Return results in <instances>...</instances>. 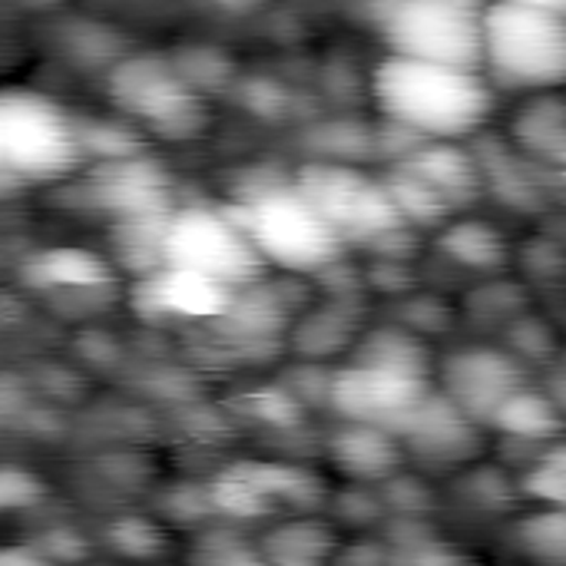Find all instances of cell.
<instances>
[{
	"mask_svg": "<svg viewBox=\"0 0 566 566\" xmlns=\"http://www.w3.org/2000/svg\"><path fill=\"white\" fill-rule=\"evenodd\" d=\"M497 86L481 66H454L385 53L371 73V99L385 119L428 139H471L494 113Z\"/></svg>",
	"mask_w": 566,
	"mask_h": 566,
	"instance_id": "6da1fadb",
	"label": "cell"
},
{
	"mask_svg": "<svg viewBox=\"0 0 566 566\" xmlns=\"http://www.w3.org/2000/svg\"><path fill=\"white\" fill-rule=\"evenodd\" d=\"M262 252L265 265L285 275H318L342 259V235L298 189V182H265L229 206Z\"/></svg>",
	"mask_w": 566,
	"mask_h": 566,
	"instance_id": "7a4b0ae2",
	"label": "cell"
},
{
	"mask_svg": "<svg viewBox=\"0 0 566 566\" xmlns=\"http://www.w3.org/2000/svg\"><path fill=\"white\" fill-rule=\"evenodd\" d=\"M86 163L76 116L30 86H7L0 96V169L7 189L60 182Z\"/></svg>",
	"mask_w": 566,
	"mask_h": 566,
	"instance_id": "3957f363",
	"label": "cell"
},
{
	"mask_svg": "<svg viewBox=\"0 0 566 566\" xmlns=\"http://www.w3.org/2000/svg\"><path fill=\"white\" fill-rule=\"evenodd\" d=\"M484 73L497 90L557 93L566 86V17L491 0L484 17Z\"/></svg>",
	"mask_w": 566,
	"mask_h": 566,
	"instance_id": "277c9868",
	"label": "cell"
},
{
	"mask_svg": "<svg viewBox=\"0 0 566 566\" xmlns=\"http://www.w3.org/2000/svg\"><path fill=\"white\" fill-rule=\"evenodd\" d=\"M388 53L484 70L491 0H365Z\"/></svg>",
	"mask_w": 566,
	"mask_h": 566,
	"instance_id": "5b68a950",
	"label": "cell"
},
{
	"mask_svg": "<svg viewBox=\"0 0 566 566\" xmlns=\"http://www.w3.org/2000/svg\"><path fill=\"white\" fill-rule=\"evenodd\" d=\"M106 93L116 113L133 119L143 133L186 143L206 129V96L186 83L172 56L126 53L106 70Z\"/></svg>",
	"mask_w": 566,
	"mask_h": 566,
	"instance_id": "8992f818",
	"label": "cell"
},
{
	"mask_svg": "<svg viewBox=\"0 0 566 566\" xmlns=\"http://www.w3.org/2000/svg\"><path fill=\"white\" fill-rule=\"evenodd\" d=\"M166 269H186L229 289H245L262 282L269 265L232 209L186 206L172 209L166 226Z\"/></svg>",
	"mask_w": 566,
	"mask_h": 566,
	"instance_id": "52a82bcc",
	"label": "cell"
},
{
	"mask_svg": "<svg viewBox=\"0 0 566 566\" xmlns=\"http://www.w3.org/2000/svg\"><path fill=\"white\" fill-rule=\"evenodd\" d=\"M298 189L318 206V212L332 222L342 242H375L378 235L411 226L381 176L361 172L355 163L318 159L295 176Z\"/></svg>",
	"mask_w": 566,
	"mask_h": 566,
	"instance_id": "ba28073f",
	"label": "cell"
},
{
	"mask_svg": "<svg viewBox=\"0 0 566 566\" xmlns=\"http://www.w3.org/2000/svg\"><path fill=\"white\" fill-rule=\"evenodd\" d=\"M431 371L355 361L332 375L328 405L345 421H365L398 431V424L431 395Z\"/></svg>",
	"mask_w": 566,
	"mask_h": 566,
	"instance_id": "9c48e42d",
	"label": "cell"
},
{
	"mask_svg": "<svg viewBox=\"0 0 566 566\" xmlns=\"http://www.w3.org/2000/svg\"><path fill=\"white\" fill-rule=\"evenodd\" d=\"M524 385L527 378L517 355L491 345L458 348L441 365V391L481 428H491L497 408Z\"/></svg>",
	"mask_w": 566,
	"mask_h": 566,
	"instance_id": "30bf717a",
	"label": "cell"
},
{
	"mask_svg": "<svg viewBox=\"0 0 566 566\" xmlns=\"http://www.w3.org/2000/svg\"><path fill=\"white\" fill-rule=\"evenodd\" d=\"M408 454L451 468L474 461L481 451V424L464 415L444 391H431L395 431Z\"/></svg>",
	"mask_w": 566,
	"mask_h": 566,
	"instance_id": "8fae6325",
	"label": "cell"
},
{
	"mask_svg": "<svg viewBox=\"0 0 566 566\" xmlns=\"http://www.w3.org/2000/svg\"><path fill=\"white\" fill-rule=\"evenodd\" d=\"M86 196L93 206L109 212L113 222L172 209L169 206V176L146 153L96 163L86 179Z\"/></svg>",
	"mask_w": 566,
	"mask_h": 566,
	"instance_id": "7c38bea8",
	"label": "cell"
},
{
	"mask_svg": "<svg viewBox=\"0 0 566 566\" xmlns=\"http://www.w3.org/2000/svg\"><path fill=\"white\" fill-rule=\"evenodd\" d=\"M239 289L212 282L186 269H163L149 279H136V308L149 322H216Z\"/></svg>",
	"mask_w": 566,
	"mask_h": 566,
	"instance_id": "4fadbf2b",
	"label": "cell"
},
{
	"mask_svg": "<svg viewBox=\"0 0 566 566\" xmlns=\"http://www.w3.org/2000/svg\"><path fill=\"white\" fill-rule=\"evenodd\" d=\"M20 282L43 295H103L116 285V265L106 262L96 252L60 245V249H40L23 259Z\"/></svg>",
	"mask_w": 566,
	"mask_h": 566,
	"instance_id": "5bb4252c",
	"label": "cell"
},
{
	"mask_svg": "<svg viewBox=\"0 0 566 566\" xmlns=\"http://www.w3.org/2000/svg\"><path fill=\"white\" fill-rule=\"evenodd\" d=\"M405 444L391 428L365 424V421H345L328 438V458L332 464L355 484H385L398 474L405 461Z\"/></svg>",
	"mask_w": 566,
	"mask_h": 566,
	"instance_id": "9a60e30c",
	"label": "cell"
},
{
	"mask_svg": "<svg viewBox=\"0 0 566 566\" xmlns=\"http://www.w3.org/2000/svg\"><path fill=\"white\" fill-rule=\"evenodd\" d=\"M405 163H411L454 209L474 202L484 186V166L478 153L461 146V139H431Z\"/></svg>",
	"mask_w": 566,
	"mask_h": 566,
	"instance_id": "2e32d148",
	"label": "cell"
},
{
	"mask_svg": "<svg viewBox=\"0 0 566 566\" xmlns=\"http://www.w3.org/2000/svg\"><path fill=\"white\" fill-rule=\"evenodd\" d=\"M172 209L153 216L116 219L109 226L113 265L129 272L133 279H149L166 269V226Z\"/></svg>",
	"mask_w": 566,
	"mask_h": 566,
	"instance_id": "e0dca14e",
	"label": "cell"
},
{
	"mask_svg": "<svg viewBox=\"0 0 566 566\" xmlns=\"http://www.w3.org/2000/svg\"><path fill=\"white\" fill-rule=\"evenodd\" d=\"M232 474H239L242 481H249L252 488H259L275 507H292V511H315L325 497V484L298 468V464H279V461H242L229 468Z\"/></svg>",
	"mask_w": 566,
	"mask_h": 566,
	"instance_id": "ac0fdd59",
	"label": "cell"
},
{
	"mask_svg": "<svg viewBox=\"0 0 566 566\" xmlns=\"http://www.w3.org/2000/svg\"><path fill=\"white\" fill-rule=\"evenodd\" d=\"M491 428L507 438H517V441H554L566 428L564 408L557 398L524 385L497 408Z\"/></svg>",
	"mask_w": 566,
	"mask_h": 566,
	"instance_id": "d6986e66",
	"label": "cell"
},
{
	"mask_svg": "<svg viewBox=\"0 0 566 566\" xmlns=\"http://www.w3.org/2000/svg\"><path fill=\"white\" fill-rule=\"evenodd\" d=\"M438 249L444 259L458 262L461 269L494 275L507 265V242L504 235L481 222V219H461V222H444L438 232Z\"/></svg>",
	"mask_w": 566,
	"mask_h": 566,
	"instance_id": "ffe728a7",
	"label": "cell"
},
{
	"mask_svg": "<svg viewBox=\"0 0 566 566\" xmlns=\"http://www.w3.org/2000/svg\"><path fill=\"white\" fill-rule=\"evenodd\" d=\"M352 298H335L332 305H322L318 312L305 315L292 332V348L305 361H325L332 355H342L345 348H355L358 342V322L348 312Z\"/></svg>",
	"mask_w": 566,
	"mask_h": 566,
	"instance_id": "44dd1931",
	"label": "cell"
},
{
	"mask_svg": "<svg viewBox=\"0 0 566 566\" xmlns=\"http://www.w3.org/2000/svg\"><path fill=\"white\" fill-rule=\"evenodd\" d=\"M338 547V537L328 524L322 521H308V517H295V521H285L279 527H272L265 537H262V557L272 560V564H325L335 554Z\"/></svg>",
	"mask_w": 566,
	"mask_h": 566,
	"instance_id": "7402d4cb",
	"label": "cell"
},
{
	"mask_svg": "<svg viewBox=\"0 0 566 566\" xmlns=\"http://www.w3.org/2000/svg\"><path fill=\"white\" fill-rule=\"evenodd\" d=\"M381 182L388 186V192L395 196L401 216L411 226H444L451 222L454 206L411 166V163H391L388 172L381 176Z\"/></svg>",
	"mask_w": 566,
	"mask_h": 566,
	"instance_id": "603a6c76",
	"label": "cell"
},
{
	"mask_svg": "<svg viewBox=\"0 0 566 566\" xmlns=\"http://www.w3.org/2000/svg\"><path fill=\"white\" fill-rule=\"evenodd\" d=\"M76 133H80L83 156L96 159V163L126 159V156L143 153V129L133 119H126L123 113H116V116L83 113V116H76Z\"/></svg>",
	"mask_w": 566,
	"mask_h": 566,
	"instance_id": "cb8c5ba5",
	"label": "cell"
},
{
	"mask_svg": "<svg viewBox=\"0 0 566 566\" xmlns=\"http://www.w3.org/2000/svg\"><path fill=\"white\" fill-rule=\"evenodd\" d=\"M517 139L537 156H566V103L534 93V103L517 119Z\"/></svg>",
	"mask_w": 566,
	"mask_h": 566,
	"instance_id": "d4e9b609",
	"label": "cell"
},
{
	"mask_svg": "<svg viewBox=\"0 0 566 566\" xmlns=\"http://www.w3.org/2000/svg\"><path fill=\"white\" fill-rule=\"evenodd\" d=\"M169 56L186 76V83L202 96L226 93L235 83V60L219 46H179Z\"/></svg>",
	"mask_w": 566,
	"mask_h": 566,
	"instance_id": "484cf974",
	"label": "cell"
},
{
	"mask_svg": "<svg viewBox=\"0 0 566 566\" xmlns=\"http://www.w3.org/2000/svg\"><path fill=\"white\" fill-rule=\"evenodd\" d=\"M517 544L541 564H566V507L547 504V511L524 517L517 524Z\"/></svg>",
	"mask_w": 566,
	"mask_h": 566,
	"instance_id": "4316f807",
	"label": "cell"
},
{
	"mask_svg": "<svg viewBox=\"0 0 566 566\" xmlns=\"http://www.w3.org/2000/svg\"><path fill=\"white\" fill-rule=\"evenodd\" d=\"M209 494H212L216 514L239 517V521H259V517H269V514L279 511L259 488H252L249 481H242L229 468L209 484Z\"/></svg>",
	"mask_w": 566,
	"mask_h": 566,
	"instance_id": "83f0119b",
	"label": "cell"
},
{
	"mask_svg": "<svg viewBox=\"0 0 566 566\" xmlns=\"http://www.w3.org/2000/svg\"><path fill=\"white\" fill-rule=\"evenodd\" d=\"M106 541L116 554L133 557V560H149L166 551V534L159 531V524H153L149 517H136V514L116 517L106 527Z\"/></svg>",
	"mask_w": 566,
	"mask_h": 566,
	"instance_id": "f1b7e54d",
	"label": "cell"
},
{
	"mask_svg": "<svg viewBox=\"0 0 566 566\" xmlns=\"http://www.w3.org/2000/svg\"><path fill=\"white\" fill-rule=\"evenodd\" d=\"M527 491L544 504L566 507V444L541 458V464L527 474Z\"/></svg>",
	"mask_w": 566,
	"mask_h": 566,
	"instance_id": "f546056e",
	"label": "cell"
},
{
	"mask_svg": "<svg viewBox=\"0 0 566 566\" xmlns=\"http://www.w3.org/2000/svg\"><path fill=\"white\" fill-rule=\"evenodd\" d=\"M192 557L202 564H259V560H265L262 551H252L245 544V537L229 534V531H212V534L199 537Z\"/></svg>",
	"mask_w": 566,
	"mask_h": 566,
	"instance_id": "4dcf8cb0",
	"label": "cell"
},
{
	"mask_svg": "<svg viewBox=\"0 0 566 566\" xmlns=\"http://www.w3.org/2000/svg\"><path fill=\"white\" fill-rule=\"evenodd\" d=\"M43 497H46V484L36 474L23 471L17 464H7L0 471V507L3 511H30Z\"/></svg>",
	"mask_w": 566,
	"mask_h": 566,
	"instance_id": "1f68e13d",
	"label": "cell"
},
{
	"mask_svg": "<svg viewBox=\"0 0 566 566\" xmlns=\"http://www.w3.org/2000/svg\"><path fill=\"white\" fill-rule=\"evenodd\" d=\"M381 501H385V511L388 514H411V517H424L428 507H431V491L428 484H421L418 478H388L381 484Z\"/></svg>",
	"mask_w": 566,
	"mask_h": 566,
	"instance_id": "d6a6232c",
	"label": "cell"
},
{
	"mask_svg": "<svg viewBox=\"0 0 566 566\" xmlns=\"http://www.w3.org/2000/svg\"><path fill=\"white\" fill-rule=\"evenodd\" d=\"M338 511H342V517L348 521V524H371L378 514H388L385 511V501L381 497H371V491H368V484H358L355 491H348L342 501H338Z\"/></svg>",
	"mask_w": 566,
	"mask_h": 566,
	"instance_id": "836d02e7",
	"label": "cell"
},
{
	"mask_svg": "<svg viewBox=\"0 0 566 566\" xmlns=\"http://www.w3.org/2000/svg\"><path fill=\"white\" fill-rule=\"evenodd\" d=\"M36 547L50 557V564H53V560H80V557H86V541H83L76 531H66V527L46 531V534L36 541Z\"/></svg>",
	"mask_w": 566,
	"mask_h": 566,
	"instance_id": "e575fe53",
	"label": "cell"
},
{
	"mask_svg": "<svg viewBox=\"0 0 566 566\" xmlns=\"http://www.w3.org/2000/svg\"><path fill=\"white\" fill-rule=\"evenodd\" d=\"M46 566L50 564V557L33 544V547H7L3 554H0V566Z\"/></svg>",
	"mask_w": 566,
	"mask_h": 566,
	"instance_id": "d590c367",
	"label": "cell"
},
{
	"mask_svg": "<svg viewBox=\"0 0 566 566\" xmlns=\"http://www.w3.org/2000/svg\"><path fill=\"white\" fill-rule=\"evenodd\" d=\"M507 3H524V7H537V10H551V13L566 17V0H507Z\"/></svg>",
	"mask_w": 566,
	"mask_h": 566,
	"instance_id": "8d00e7d4",
	"label": "cell"
},
{
	"mask_svg": "<svg viewBox=\"0 0 566 566\" xmlns=\"http://www.w3.org/2000/svg\"><path fill=\"white\" fill-rule=\"evenodd\" d=\"M212 3H219V7H226V10H232V13H245V10L259 7L262 0H212Z\"/></svg>",
	"mask_w": 566,
	"mask_h": 566,
	"instance_id": "74e56055",
	"label": "cell"
},
{
	"mask_svg": "<svg viewBox=\"0 0 566 566\" xmlns=\"http://www.w3.org/2000/svg\"><path fill=\"white\" fill-rule=\"evenodd\" d=\"M564 388H566V375H564ZM564 398H566V395H564Z\"/></svg>",
	"mask_w": 566,
	"mask_h": 566,
	"instance_id": "f35d334b",
	"label": "cell"
}]
</instances>
